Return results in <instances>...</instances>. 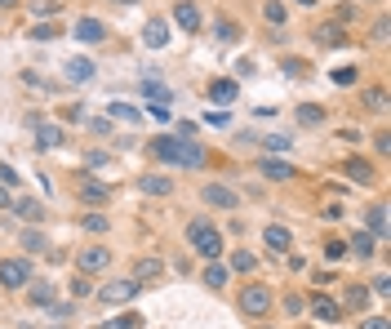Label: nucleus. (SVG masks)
<instances>
[{
	"label": "nucleus",
	"mask_w": 391,
	"mask_h": 329,
	"mask_svg": "<svg viewBox=\"0 0 391 329\" xmlns=\"http://www.w3.org/2000/svg\"><path fill=\"white\" fill-rule=\"evenodd\" d=\"M152 152L169 165H187V169H200L205 165V152L196 142H182V138H169V133H156L152 138Z\"/></svg>",
	"instance_id": "1"
},
{
	"label": "nucleus",
	"mask_w": 391,
	"mask_h": 329,
	"mask_svg": "<svg viewBox=\"0 0 391 329\" xmlns=\"http://www.w3.org/2000/svg\"><path fill=\"white\" fill-rule=\"evenodd\" d=\"M187 240L205 254V258H218V254H223V236H218V227L209 223V218H191V223H187Z\"/></svg>",
	"instance_id": "2"
},
{
	"label": "nucleus",
	"mask_w": 391,
	"mask_h": 329,
	"mask_svg": "<svg viewBox=\"0 0 391 329\" xmlns=\"http://www.w3.org/2000/svg\"><path fill=\"white\" fill-rule=\"evenodd\" d=\"M0 285H5V289L31 285V267H27V258H5V263H0Z\"/></svg>",
	"instance_id": "3"
},
{
	"label": "nucleus",
	"mask_w": 391,
	"mask_h": 329,
	"mask_svg": "<svg viewBox=\"0 0 391 329\" xmlns=\"http://www.w3.org/2000/svg\"><path fill=\"white\" fill-rule=\"evenodd\" d=\"M267 307H272V294H267L263 285H249V289L240 294V312H244V316H263Z\"/></svg>",
	"instance_id": "4"
},
{
	"label": "nucleus",
	"mask_w": 391,
	"mask_h": 329,
	"mask_svg": "<svg viewBox=\"0 0 391 329\" xmlns=\"http://www.w3.org/2000/svg\"><path fill=\"white\" fill-rule=\"evenodd\" d=\"M138 280H116V285H107V289H98V298L107 302V307H112V302H129L133 294H138Z\"/></svg>",
	"instance_id": "5"
},
{
	"label": "nucleus",
	"mask_w": 391,
	"mask_h": 329,
	"mask_svg": "<svg viewBox=\"0 0 391 329\" xmlns=\"http://www.w3.org/2000/svg\"><path fill=\"white\" fill-rule=\"evenodd\" d=\"M76 263H80V272H103V267H112V249H80L76 254Z\"/></svg>",
	"instance_id": "6"
},
{
	"label": "nucleus",
	"mask_w": 391,
	"mask_h": 329,
	"mask_svg": "<svg viewBox=\"0 0 391 329\" xmlns=\"http://www.w3.org/2000/svg\"><path fill=\"white\" fill-rule=\"evenodd\" d=\"M174 22H178V27L187 31V36H191V31H200V9H196L191 0H178V5H174Z\"/></svg>",
	"instance_id": "7"
},
{
	"label": "nucleus",
	"mask_w": 391,
	"mask_h": 329,
	"mask_svg": "<svg viewBox=\"0 0 391 329\" xmlns=\"http://www.w3.org/2000/svg\"><path fill=\"white\" fill-rule=\"evenodd\" d=\"M142 41H147V50H165V45H169V22L165 18H152L142 27Z\"/></svg>",
	"instance_id": "8"
},
{
	"label": "nucleus",
	"mask_w": 391,
	"mask_h": 329,
	"mask_svg": "<svg viewBox=\"0 0 391 329\" xmlns=\"http://www.w3.org/2000/svg\"><path fill=\"white\" fill-rule=\"evenodd\" d=\"M63 76H67L71 85H84V80H94V63H89V58H67V63H63Z\"/></svg>",
	"instance_id": "9"
},
{
	"label": "nucleus",
	"mask_w": 391,
	"mask_h": 329,
	"mask_svg": "<svg viewBox=\"0 0 391 329\" xmlns=\"http://www.w3.org/2000/svg\"><path fill=\"white\" fill-rule=\"evenodd\" d=\"M205 200H209V205H218V210H236V191H231V187H223V182H209V187H205Z\"/></svg>",
	"instance_id": "10"
},
{
	"label": "nucleus",
	"mask_w": 391,
	"mask_h": 329,
	"mask_svg": "<svg viewBox=\"0 0 391 329\" xmlns=\"http://www.w3.org/2000/svg\"><path fill=\"white\" fill-rule=\"evenodd\" d=\"M103 36H107V27H103L98 18H80V22H76V41H84V45H98Z\"/></svg>",
	"instance_id": "11"
},
{
	"label": "nucleus",
	"mask_w": 391,
	"mask_h": 329,
	"mask_svg": "<svg viewBox=\"0 0 391 329\" xmlns=\"http://www.w3.org/2000/svg\"><path fill=\"white\" fill-rule=\"evenodd\" d=\"M138 187H142V196H169V191H174V182L161 178V174H147V178H138Z\"/></svg>",
	"instance_id": "12"
},
{
	"label": "nucleus",
	"mask_w": 391,
	"mask_h": 329,
	"mask_svg": "<svg viewBox=\"0 0 391 329\" xmlns=\"http://www.w3.org/2000/svg\"><path fill=\"white\" fill-rule=\"evenodd\" d=\"M263 240H267L272 249H280V254H289V245H293V240H289V227H280V223L267 227V231H263Z\"/></svg>",
	"instance_id": "13"
},
{
	"label": "nucleus",
	"mask_w": 391,
	"mask_h": 329,
	"mask_svg": "<svg viewBox=\"0 0 391 329\" xmlns=\"http://www.w3.org/2000/svg\"><path fill=\"white\" fill-rule=\"evenodd\" d=\"M84 182H80V196L84 200H107V196H112V187H107V182H94L89 174H80Z\"/></svg>",
	"instance_id": "14"
},
{
	"label": "nucleus",
	"mask_w": 391,
	"mask_h": 329,
	"mask_svg": "<svg viewBox=\"0 0 391 329\" xmlns=\"http://www.w3.org/2000/svg\"><path fill=\"white\" fill-rule=\"evenodd\" d=\"M36 142H40L45 152L63 147V129H58V125H40V129H36Z\"/></svg>",
	"instance_id": "15"
},
{
	"label": "nucleus",
	"mask_w": 391,
	"mask_h": 329,
	"mask_svg": "<svg viewBox=\"0 0 391 329\" xmlns=\"http://www.w3.org/2000/svg\"><path fill=\"white\" fill-rule=\"evenodd\" d=\"M347 178L364 187V182H374V165L369 161H347Z\"/></svg>",
	"instance_id": "16"
},
{
	"label": "nucleus",
	"mask_w": 391,
	"mask_h": 329,
	"mask_svg": "<svg viewBox=\"0 0 391 329\" xmlns=\"http://www.w3.org/2000/svg\"><path fill=\"white\" fill-rule=\"evenodd\" d=\"M209 98L214 103H236V80H214L209 85Z\"/></svg>",
	"instance_id": "17"
},
{
	"label": "nucleus",
	"mask_w": 391,
	"mask_h": 329,
	"mask_svg": "<svg viewBox=\"0 0 391 329\" xmlns=\"http://www.w3.org/2000/svg\"><path fill=\"white\" fill-rule=\"evenodd\" d=\"M311 312H316V321H325V325H334V321H338V302H334V298H316V302H311Z\"/></svg>",
	"instance_id": "18"
},
{
	"label": "nucleus",
	"mask_w": 391,
	"mask_h": 329,
	"mask_svg": "<svg viewBox=\"0 0 391 329\" xmlns=\"http://www.w3.org/2000/svg\"><path fill=\"white\" fill-rule=\"evenodd\" d=\"M258 169H263V178H272V182H285V178H293V169H289L285 161H263Z\"/></svg>",
	"instance_id": "19"
},
{
	"label": "nucleus",
	"mask_w": 391,
	"mask_h": 329,
	"mask_svg": "<svg viewBox=\"0 0 391 329\" xmlns=\"http://www.w3.org/2000/svg\"><path fill=\"white\" fill-rule=\"evenodd\" d=\"M214 36H218L223 45H231V41H240V27H236L231 18H223V22H214Z\"/></svg>",
	"instance_id": "20"
},
{
	"label": "nucleus",
	"mask_w": 391,
	"mask_h": 329,
	"mask_svg": "<svg viewBox=\"0 0 391 329\" xmlns=\"http://www.w3.org/2000/svg\"><path fill=\"white\" fill-rule=\"evenodd\" d=\"M387 231V205H374L369 210V236H383Z\"/></svg>",
	"instance_id": "21"
},
{
	"label": "nucleus",
	"mask_w": 391,
	"mask_h": 329,
	"mask_svg": "<svg viewBox=\"0 0 391 329\" xmlns=\"http://www.w3.org/2000/svg\"><path fill=\"white\" fill-rule=\"evenodd\" d=\"M142 98H152V103H169V89L161 80H142Z\"/></svg>",
	"instance_id": "22"
},
{
	"label": "nucleus",
	"mask_w": 391,
	"mask_h": 329,
	"mask_svg": "<svg viewBox=\"0 0 391 329\" xmlns=\"http://www.w3.org/2000/svg\"><path fill=\"white\" fill-rule=\"evenodd\" d=\"M14 210L27 218V223H40V200H27V196H22V200H14Z\"/></svg>",
	"instance_id": "23"
},
{
	"label": "nucleus",
	"mask_w": 391,
	"mask_h": 329,
	"mask_svg": "<svg viewBox=\"0 0 391 329\" xmlns=\"http://www.w3.org/2000/svg\"><path fill=\"white\" fill-rule=\"evenodd\" d=\"M107 112L120 116V120H129V125H138V120H142V112H138V107H129V103H112Z\"/></svg>",
	"instance_id": "24"
},
{
	"label": "nucleus",
	"mask_w": 391,
	"mask_h": 329,
	"mask_svg": "<svg viewBox=\"0 0 391 329\" xmlns=\"http://www.w3.org/2000/svg\"><path fill=\"white\" fill-rule=\"evenodd\" d=\"M58 9H63V0H31V14L36 18H54Z\"/></svg>",
	"instance_id": "25"
},
{
	"label": "nucleus",
	"mask_w": 391,
	"mask_h": 329,
	"mask_svg": "<svg viewBox=\"0 0 391 329\" xmlns=\"http://www.w3.org/2000/svg\"><path fill=\"white\" fill-rule=\"evenodd\" d=\"M351 249H356L360 258H369V254H374V236H369V231H356V236H351Z\"/></svg>",
	"instance_id": "26"
},
{
	"label": "nucleus",
	"mask_w": 391,
	"mask_h": 329,
	"mask_svg": "<svg viewBox=\"0 0 391 329\" xmlns=\"http://www.w3.org/2000/svg\"><path fill=\"white\" fill-rule=\"evenodd\" d=\"M31 302H36V307H54V289H49L45 280H40V285H31Z\"/></svg>",
	"instance_id": "27"
},
{
	"label": "nucleus",
	"mask_w": 391,
	"mask_h": 329,
	"mask_svg": "<svg viewBox=\"0 0 391 329\" xmlns=\"http://www.w3.org/2000/svg\"><path fill=\"white\" fill-rule=\"evenodd\" d=\"M316 41H320V45H329V50H334V45H347V36H342L338 27H320V31H316Z\"/></svg>",
	"instance_id": "28"
},
{
	"label": "nucleus",
	"mask_w": 391,
	"mask_h": 329,
	"mask_svg": "<svg viewBox=\"0 0 391 329\" xmlns=\"http://www.w3.org/2000/svg\"><path fill=\"white\" fill-rule=\"evenodd\" d=\"M205 285H209V289H223V285H227V267H223V263L209 267V272H205Z\"/></svg>",
	"instance_id": "29"
},
{
	"label": "nucleus",
	"mask_w": 391,
	"mask_h": 329,
	"mask_svg": "<svg viewBox=\"0 0 391 329\" xmlns=\"http://www.w3.org/2000/svg\"><path fill=\"white\" fill-rule=\"evenodd\" d=\"M138 325H142V316H138V312H125V316H116L107 329H138Z\"/></svg>",
	"instance_id": "30"
},
{
	"label": "nucleus",
	"mask_w": 391,
	"mask_h": 329,
	"mask_svg": "<svg viewBox=\"0 0 391 329\" xmlns=\"http://www.w3.org/2000/svg\"><path fill=\"white\" fill-rule=\"evenodd\" d=\"M31 41H58V27H54V22H36V27H31Z\"/></svg>",
	"instance_id": "31"
},
{
	"label": "nucleus",
	"mask_w": 391,
	"mask_h": 329,
	"mask_svg": "<svg viewBox=\"0 0 391 329\" xmlns=\"http://www.w3.org/2000/svg\"><path fill=\"white\" fill-rule=\"evenodd\" d=\"M298 120H302V125H320V120H325V112H320V107H298Z\"/></svg>",
	"instance_id": "32"
},
{
	"label": "nucleus",
	"mask_w": 391,
	"mask_h": 329,
	"mask_svg": "<svg viewBox=\"0 0 391 329\" xmlns=\"http://www.w3.org/2000/svg\"><path fill=\"white\" fill-rule=\"evenodd\" d=\"M231 267H236V272H253V254L249 249H236V254H231Z\"/></svg>",
	"instance_id": "33"
},
{
	"label": "nucleus",
	"mask_w": 391,
	"mask_h": 329,
	"mask_svg": "<svg viewBox=\"0 0 391 329\" xmlns=\"http://www.w3.org/2000/svg\"><path fill=\"white\" fill-rule=\"evenodd\" d=\"M156 276H161V263H156V258H142V263H138V280H156Z\"/></svg>",
	"instance_id": "34"
},
{
	"label": "nucleus",
	"mask_w": 391,
	"mask_h": 329,
	"mask_svg": "<svg viewBox=\"0 0 391 329\" xmlns=\"http://www.w3.org/2000/svg\"><path fill=\"white\" fill-rule=\"evenodd\" d=\"M263 14H267V22H285V5H280V0H267Z\"/></svg>",
	"instance_id": "35"
},
{
	"label": "nucleus",
	"mask_w": 391,
	"mask_h": 329,
	"mask_svg": "<svg viewBox=\"0 0 391 329\" xmlns=\"http://www.w3.org/2000/svg\"><path fill=\"white\" fill-rule=\"evenodd\" d=\"M263 147H267V152H289L293 142L285 138V133H272V138H263Z\"/></svg>",
	"instance_id": "36"
},
{
	"label": "nucleus",
	"mask_w": 391,
	"mask_h": 329,
	"mask_svg": "<svg viewBox=\"0 0 391 329\" xmlns=\"http://www.w3.org/2000/svg\"><path fill=\"white\" fill-rule=\"evenodd\" d=\"M107 227H112L107 214H89V218H84V231H107Z\"/></svg>",
	"instance_id": "37"
},
{
	"label": "nucleus",
	"mask_w": 391,
	"mask_h": 329,
	"mask_svg": "<svg viewBox=\"0 0 391 329\" xmlns=\"http://www.w3.org/2000/svg\"><path fill=\"white\" fill-rule=\"evenodd\" d=\"M89 294H94V285H89L84 276H76V280H71V298H89Z\"/></svg>",
	"instance_id": "38"
},
{
	"label": "nucleus",
	"mask_w": 391,
	"mask_h": 329,
	"mask_svg": "<svg viewBox=\"0 0 391 329\" xmlns=\"http://www.w3.org/2000/svg\"><path fill=\"white\" fill-rule=\"evenodd\" d=\"M364 103H369L374 112H387V94L383 89H369V94H364Z\"/></svg>",
	"instance_id": "39"
},
{
	"label": "nucleus",
	"mask_w": 391,
	"mask_h": 329,
	"mask_svg": "<svg viewBox=\"0 0 391 329\" xmlns=\"http://www.w3.org/2000/svg\"><path fill=\"white\" fill-rule=\"evenodd\" d=\"M334 85H356V67H334Z\"/></svg>",
	"instance_id": "40"
},
{
	"label": "nucleus",
	"mask_w": 391,
	"mask_h": 329,
	"mask_svg": "<svg viewBox=\"0 0 391 329\" xmlns=\"http://www.w3.org/2000/svg\"><path fill=\"white\" fill-rule=\"evenodd\" d=\"M285 71H289V76H298V80H302V76H311V67L302 63V58H293V63H285Z\"/></svg>",
	"instance_id": "41"
},
{
	"label": "nucleus",
	"mask_w": 391,
	"mask_h": 329,
	"mask_svg": "<svg viewBox=\"0 0 391 329\" xmlns=\"http://www.w3.org/2000/svg\"><path fill=\"white\" fill-rule=\"evenodd\" d=\"M342 254H347V245H342V240H329V245H325V258H329V263H338Z\"/></svg>",
	"instance_id": "42"
},
{
	"label": "nucleus",
	"mask_w": 391,
	"mask_h": 329,
	"mask_svg": "<svg viewBox=\"0 0 391 329\" xmlns=\"http://www.w3.org/2000/svg\"><path fill=\"white\" fill-rule=\"evenodd\" d=\"M22 249H31V254H36V249H45V240L36 236V231H22Z\"/></svg>",
	"instance_id": "43"
},
{
	"label": "nucleus",
	"mask_w": 391,
	"mask_h": 329,
	"mask_svg": "<svg viewBox=\"0 0 391 329\" xmlns=\"http://www.w3.org/2000/svg\"><path fill=\"white\" fill-rule=\"evenodd\" d=\"M347 302H351V307H364V302H369V289H351Z\"/></svg>",
	"instance_id": "44"
},
{
	"label": "nucleus",
	"mask_w": 391,
	"mask_h": 329,
	"mask_svg": "<svg viewBox=\"0 0 391 329\" xmlns=\"http://www.w3.org/2000/svg\"><path fill=\"white\" fill-rule=\"evenodd\" d=\"M147 112H152L156 120H169V103H152V107H147Z\"/></svg>",
	"instance_id": "45"
},
{
	"label": "nucleus",
	"mask_w": 391,
	"mask_h": 329,
	"mask_svg": "<svg viewBox=\"0 0 391 329\" xmlns=\"http://www.w3.org/2000/svg\"><path fill=\"white\" fill-rule=\"evenodd\" d=\"M360 329H391V325H387V316H369V321H364Z\"/></svg>",
	"instance_id": "46"
},
{
	"label": "nucleus",
	"mask_w": 391,
	"mask_h": 329,
	"mask_svg": "<svg viewBox=\"0 0 391 329\" xmlns=\"http://www.w3.org/2000/svg\"><path fill=\"white\" fill-rule=\"evenodd\" d=\"M0 182H5V187H14V182H18V174H14L9 165H0Z\"/></svg>",
	"instance_id": "47"
},
{
	"label": "nucleus",
	"mask_w": 391,
	"mask_h": 329,
	"mask_svg": "<svg viewBox=\"0 0 391 329\" xmlns=\"http://www.w3.org/2000/svg\"><path fill=\"white\" fill-rule=\"evenodd\" d=\"M9 205H14V196H9V187L0 182V210H9Z\"/></svg>",
	"instance_id": "48"
},
{
	"label": "nucleus",
	"mask_w": 391,
	"mask_h": 329,
	"mask_svg": "<svg viewBox=\"0 0 391 329\" xmlns=\"http://www.w3.org/2000/svg\"><path fill=\"white\" fill-rule=\"evenodd\" d=\"M9 5H18V0H0V9H9Z\"/></svg>",
	"instance_id": "49"
},
{
	"label": "nucleus",
	"mask_w": 391,
	"mask_h": 329,
	"mask_svg": "<svg viewBox=\"0 0 391 329\" xmlns=\"http://www.w3.org/2000/svg\"><path fill=\"white\" fill-rule=\"evenodd\" d=\"M116 5H138V0H116Z\"/></svg>",
	"instance_id": "50"
},
{
	"label": "nucleus",
	"mask_w": 391,
	"mask_h": 329,
	"mask_svg": "<svg viewBox=\"0 0 391 329\" xmlns=\"http://www.w3.org/2000/svg\"><path fill=\"white\" fill-rule=\"evenodd\" d=\"M298 5H316V0H298Z\"/></svg>",
	"instance_id": "51"
}]
</instances>
